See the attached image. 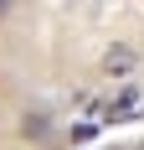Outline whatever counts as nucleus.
<instances>
[{
	"mask_svg": "<svg viewBox=\"0 0 144 150\" xmlns=\"http://www.w3.org/2000/svg\"><path fill=\"white\" fill-rule=\"evenodd\" d=\"M0 16H10V0H0Z\"/></svg>",
	"mask_w": 144,
	"mask_h": 150,
	"instance_id": "20e7f679",
	"label": "nucleus"
},
{
	"mask_svg": "<svg viewBox=\"0 0 144 150\" xmlns=\"http://www.w3.org/2000/svg\"><path fill=\"white\" fill-rule=\"evenodd\" d=\"M21 135L26 140H46V114H26L21 119Z\"/></svg>",
	"mask_w": 144,
	"mask_h": 150,
	"instance_id": "f03ea898",
	"label": "nucleus"
},
{
	"mask_svg": "<svg viewBox=\"0 0 144 150\" xmlns=\"http://www.w3.org/2000/svg\"><path fill=\"white\" fill-rule=\"evenodd\" d=\"M93 135H98V124H93V119H77V124H72V140H93Z\"/></svg>",
	"mask_w": 144,
	"mask_h": 150,
	"instance_id": "7ed1b4c3",
	"label": "nucleus"
},
{
	"mask_svg": "<svg viewBox=\"0 0 144 150\" xmlns=\"http://www.w3.org/2000/svg\"><path fill=\"white\" fill-rule=\"evenodd\" d=\"M134 62H139V52L124 47V42H113L108 52H103V73H108V78H124V73H134Z\"/></svg>",
	"mask_w": 144,
	"mask_h": 150,
	"instance_id": "f257e3e1",
	"label": "nucleus"
}]
</instances>
